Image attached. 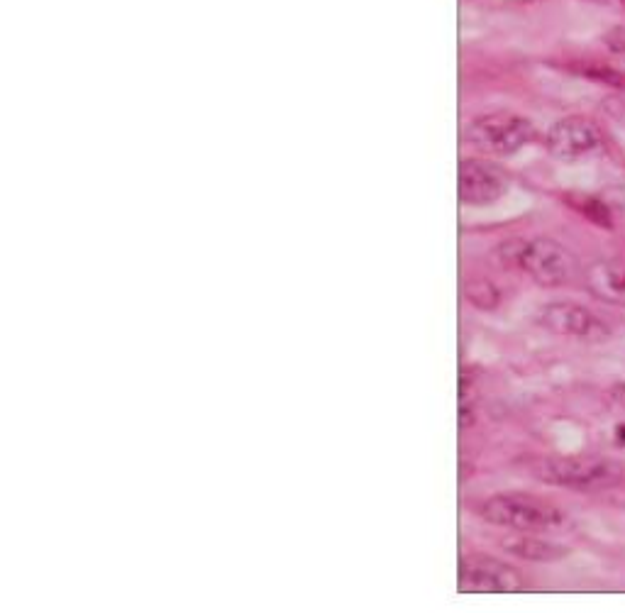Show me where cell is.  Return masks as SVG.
Segmentation results:
<instances>
[{
	"label": "cell",
	"instance_id": "obj_1",
	"mask_svg": "<svg viewBox=\"0 0 625 613\" xmlns=\"http://www.w3.org/2000/svg\"><path fill=\"white\" fill-rule=\"evenodd\" d=\"M501 259L545 289L572 284L579 274L577 257L552 237H521L501 245Z\"/></svg>",
	"mask_w": 625,
	"mask_h": 613
},
{
	"label": "cell",
	"instance_id": "obj_2",
	"mask_svg": "<svg viewBox=\"0 0 625 613\" xmlns=\"http://www.w3.org/2000/svg\"><path fill=\"white\" fill-rule=\"evenodd\" d=\"M533 477L550 487L572 491H604L621 484L618 462L596 455H552L533 462Z\"/></svg>",
	"mask_w": 625,
	"mask_h": 613
},
{
	"label": "cell",
	"instance_id": "obj_3",
	"mask_svg": "<svg viewBox=\"0 0 625 613\" xmlns=\"http://www.w3.org/2000/svg\"><path fill=\"white\" fill-rule=\"evenodd\" d=\"M481 518L491 526L513 533H550L562 528L567 516L560 506L533 494H496L479 506Z\"/></svg>",
	"mask_w": 625,
	"mask_h": 613
},
{
	"label": "cell",
	"instance_id": "obj_4",
	"mask_svg": "<svg viewBox=\"0 0 625 613\" xmlns=\"http://www.w3.org/2000/svg\"><path fill=\"white\" fill-rule=\"evenodd\" d=\"M538 137V130L528 118L508 110L477 115L464 127V140L477 152L489 157H508V154L521 152Z\"/></svg>",
	"mask_w": 625,
	"mask_h": 613
},
{
	"label": "cell",
	"instance_id": "obj_5",
	"mask_svg": "<svg viewBox=\"0 0 625 613\" xmlns=\"http://www.w3.org/2000/svg\"><path fill=\"white\" fill-rule=\"evenodd\" d=\"M538 323L550 333L584 342H606L613 335L611 325L604 318H599L594 311L574 301H555L542 306Z\"/></svg>",
	"mask_w": 625,
	"mask_h": 613
},
{
	"label": "cell",
	"instance_id": "obj_6",
	"mask_svg": "<svg viewBox=\"0 0 625 613\" xmlns=\"http://www.w3.org/2000/svg\"><path fill=\"white\" fill-rule=\"evenodd\" d=\"M604 132L596 123L586 118H562L547 130L545 135V147L557 162L572 164L582 162L586 157H594L604 149Z\"/></svg>",
	"mask_w": 625,
	"mask_h": 613
},
{
	"label": "cell",
	"instance_id": "obj_7",
	"mask_svg": "<svg viewBox=\"0 0 625 613\" xmlns=\"http://www.w3.org/2000/svg\"><path fill=\"white\" fill-rule=\"evenodd\" d=\"M459 201L464 206L484 208L499 203L511 189V179L496 162L489 159H464L459 164Z\"/></svg>",
	"mask_w": 625,
	"mask_h": 613
},
{
	"label": "cell",
	"instance_id": "obj_8",
	"mask_svg": "<svg viewBox=\"0 0 625 613\" xmlns=\"http://www.w3.org/2000/svg\"><path fill=\"white\" fill-rule=\"evenodd\" d=\"M459 589L484 594L521 592L523 577L511 565L496 560V557L472 555L462 560V567H459Z\"/></svg>",
	"mask_w": 625,
	"mask_h": 613
},
{
	"label": "cell",
	"instance_id": "obj_9",
	"mask_svg": "<svg viewBox=\"0 0 625 613\" xmlns=\"http://www.w3.org/2000/svg\"><path fill=\"white\" fill-rule=\"evenodd\" d=\"M584 286L591 296L608 306L625 308V262L601 259L584 272Z\"/></svg>",
	"mask_w": 625,
	"mask_h": 613
},
{
	"label": "cell",
	"instance_id": "obj_10",
	"mask_svg": "<svg viewBox=\"0 0 625 613\" xmlns=\"http://www.w3.org/2000/svg\"><path fill=\"white\" fill-rule=\"evenodd\" d=\"M503 550L525 562H557L569 555L564 545L538 538V533H518L516 538L503 540Z\"/></svg>",
	"mask_w": 625,
	"mask_h": 613
},
{
	"label": "cell",
	"instance_id": "obj_11",
	"mask_svg": "<svg viewBox=\"0 0 625 613\" xmlns=\"http://www.w3.org/2000/svg\"><path fill=\"white\" fill-rule=\"evenodd\" d=\"M467 301L472 303L474 308H479V311H494L501 303V294L491 281L479 279L467 286Z\"/></svg>",
	"mask_w": 625,
	"mask_h": 613
},
{
	"label": "cell",
	"instance_id": "obj_12",
	"mask_svg": "<svg viewBox=\"0 0 625 613\" xmlns=\"http://www.w3.org/2000/svg\"><path fill=\"white\" fill-rule=\"evenodd\" d=\"M579 74H584L589 81H601V84L613 88H625V71L613 69V66L604 64H582L577 66Z\"/></svg>",
	"mask_w": 625,
	"mask_h": 613
},
{
	"label": "cell",
	"instance_id": "obj_13",
	"mask_svg": "<svg viewBox=\"0 0 625 613\" xmlns=\"http://www.w3.org/2000/svg\"><path fill=\"white\" fill-rule=\"evenodd\" d=\"M579 208H582V213L591 220V223L611 228V211H608L599 198H586L584 203H579Z\"/></svg>",
	"mask_w": 625,
	"mask_h": 613
},
{
	"label": "cell",
	"instance_id": "obj_14",
	"mask_svg": "<svg viewBox=\"0 0 625 613\" xmlns=\"http://www.w3.org/2000/svg\"><path fill=\"white\" fill-rule=\"evenodd\" d=\"M616 445H621L625 450V425H618L616 428Z\"/></svg>",
	"mask_w": 625,
	"mask_h": 613
},
{
	"label": "cell",
	"instance_id": "obj_15",
	"mask_svg": "<svg viewBox=\"0 0 625 613\" xmlns=\"http://www.w3.org/2000/svg\"><path fill=\"white\" fill-rule=\"evenodd\" d=\"M604 3H618V5H625V0H604Z\"/></svg>",
	"mask_w": 625,
	"mask_h": 613
}]
</instances>
